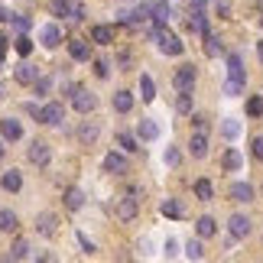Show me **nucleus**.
<instances>
[{
    "mask_svg": "<svg viewBox=\"0 0 263 263\" xmlns=\"http://www.w3.org/2000/svg\"><path fill=\"white\" fill-rule=\"evenodd\" d=\"M153 39L159 43V52H166V55H182V39L176 36V33H169V29H163L156 23V29H153Z\"/></svg>",
    "mask_w": 263,
    "mask_h": 263,
    "instance_id": "obj_1",
    "label": "nucleus"
},
{
    "mask_svg": "<svg viewBox=\"0 0 263 263\" xmlns=\"http://www.w3.org/2000/svg\"><path fill=\"white\" fill-rule=\"evenodd\" d=\"M72 107L78 110V114H91V110L98 107V98L91 95L88 88H75L72 91Z\"/></svg>",
    "mask_w": 263,
    "mask_h": 263,
    "instance_id": "obj_2",
    "label": "nucleus"
},
{
    "mask_svg": "<svg viewBox=\"0 0 263 263\" xmlns=\"http://www.w3.org/2000/svg\"><path fill=\"white\" fill-rule=\"evenodd\" d=\"M36 117H39V124H46V127H59V124H62V117H65V107L52 101V104L39 107V114H36Z\"/></svg>",
    "mask_w": 263,
    "mask_h": 263,
    "instance_id": "obj_3",
    "label": "nucleus"
},
{
    "mask_svg": "<svg viewBox=\"0 0 263 263\" xmlns=\"http://www.w3.org/2000/svg\"><path fill=\"white\" fill-rule=\"evenodd\" d=\"M195 78H198L195 65H182L179 72L173 75V88L176 91H192V88H195Z\"/></svg>",
    "mask_w": 263,
    "mask_h": 263,
    "instance_id": "obj_4",
    "label": "nucleus"
},
{
    "mask_svg": "<svg viewBox=\"0 0 263 263\" xmlns=\"http://www.w3.org/2000/svg\"><path fill=\"white\" fill-rule=\"evenodd\" d=\"M26 156H29L33 166H46L49 159H52V149H49V143H43V140H33L29 149H26Z\"/></svg>",
    "mask_w": 263,
    "mask_h": 263,
    "instance_id": "obj_5",
    "label": "nucleus"
},
{
    "mask_svg": "<svg viewBox=\"0 0 263 263\" xmlns=\"http://www.w3.org/2000/svg\"><path fill=\"white\" fill-rule=\"evenodd\" d=\"M117 218L120 221H134L137 218V211H140V198L137 195H124V198H117Z\"/></svg>",
    "mask_w": 263,
    "mask_h": 263,
    "instance_id": "obj_6",
    "label": "nucleus"
},
{
    "mask_svg": "<svg viewBox=\"0 0 263 263\" xmlns=\"http://www.w3.org/2000/svg\"><path fill=\"white\" fill-rule=\"evenodd\" d=\"M228 231H231V237H234V240H244L250 234V218L247 215H231Z\"/></svg>",
    "mask_w": 263,
    "mask_h": 263,
    "instance_id": "obj_7",
    "label": "nucleus"
},
{
    "mask_svg": "<svg viewBox=\"0 0 263 263\" xmlns=\"http://www.w3.org/2000/svg\"><path fill=\"white\" fill-rule=\"evenodd\" d=\"M13 78H16L20 85H36V82H39V68L29 65V62H20V65L13 68Z\"/></svg>",
    "mask_w": 263,
    "mask_h": 263,
    "instance_id": "obj_8",
    "label": "nucleus"
},
{
    "mask_svg": "<svg viewBox=\"0 0 263 263\" xmlns=\"http://www.w3.org/2000/svg\"><path fill=\"white\" fill-rule=\"evenodd\" d=\"M0 134H4V140L16 143V140L23 137V124H20L16 117H4V120H0Z\"/></svg>",
    "mask_w": 263,
    "mask_h": 263,
    "instance_id": "obj_9",
    "label": "nucleus"
},
{
    "mask_svg": "<svg viewBox=\"0 0 263 263\" xmlns=\"http://www.w3.org/2000/svg\"><path fill=\"white\" fill-rule=\"evenodd\" d=\"M189 153L195 156V159H205V156H208V137H205V130H195V134H192Z\"/></svg>",
    "mask_w": 263,
    "mask_h": 263,
    "instance_id": "obj_10",
    "label": "nucleus"
},
{
    "mask_svg": "<svg viewBox=\"0 0 263 263\" xmlns=\"http://www.w3.org/2000/svg\"><path fill=\"white\" fill-rule=\"evenodd\" d=\"M39 43H43L46 49H55L59 43H62V29H59L55 23H49V26H43V29H39Z\"/></svg>",
    "mask_w": 263,
    "mask_h": 263,
    "instance_id": "obj_11",
    "label": "nucleus"
},
{
    "mask_svg": "<svg viewBox=\"0 0 263 263\" xmlns=\"http://www.w3.org/2000/svg\"><path fill=\"white\" fill-rule=\"evenodd\" d=\"M36 231H39L43 237H55V231H59V218H55V215H49V211H46V215H39V218H36Z\"/></svg>",
    "mask_w": 263,
    "mask_h": 263,
    "instance_id": "obj_12",
    "label": "nucleus"
},
{
    "mask_svg": "<svg viewBox=\"0 0 263 263\" xmlns=\"http://www.w3.org/2000/svg\"><path fill=\"white\" fill-rule=\"evenodd\" d=\"M98 134H101V127L95 124V120H82V127H78V143L91 146V143L98 140Z\"/></svg>",
    "mask_w": 263,
    "mask_h": 263,
    "instance_id": "obj_13",
    "label": "nucleus"
},
{
    "mask_svg": "<svg viewBox=\"0 0 263 263\" xmlns=\"http://www.w3.org/2000/svg\"><path fill=\"white\" fill-rule=\"evenodd\" d=\"M228 78H237V82H247V72H244V59L237 52L228 55Z\"/></svg>",
    "mask_w": 263,
    "mask_h": 263,
    "instance_id": "obj_14",
    "label": "nucleus"
},
{
    "mask_svg": "<svg viewBox=\"0 0 263 263\" xmlns=\"http://www.w3.org/2000/svg\"><path fill=\"white\" fill-rule=\"evenodd\" d=\"M137 137H140V140H156V137H159V124H156L153 117H143V120L137 124Z\"/></svg>",
    "mask_w": 263,
    "mask_h": 263,
    "instance_id": "obj_15",
    "label": "nucleus"
},
{
    "mask_svg": "<svg viewBox=\"0 0 263 263\" xmlns=\"http://www.w3.org/2000/svg\"><path fill=\"white\" fill-rule=\"evenodd\" d=\"M68 52H72L75 62H88V59H91V46L85 43V39H72V43H68Z\"/></svg>",
    "mask_w": 263,
    "mask_h": 263,
    "instance_id": "obj_16",
    "label": "nucleus"
},
{
    "mask_svg": "<svg viewBox=\"0 0 263 263\" xmlns=\"http://www.w3.org/2000/svg\"><path fill=\"white\" fill-rule=\"evenodd\" d=\"M127 156H120V153H107L104 156V173H127Z\"/></svg>",
    "mask_w": 263,
    "mask_h": 263,
    "instance_id": "obj_17",
    "label": "nucleus"
},
{
    "mask_svg": "<svg viewBox=\"0 0 263 263\" xmlns=\"http://www.w3.org/2000/svg\"><path fill=\"white\" fill-rule=\"evenodd\" d=\"M91 43L110 46V43H114V26H91Z\"/></svg>",
    "mask_w": 263,
    "mask_h": 263,
    "instance_id": "obj_18",
    "label": "nucleus"
},
{
    "mask_svg": "<svg viewBox=\"0 0 263 263\" xmlns=\"http://www.w3.org/2000/svg\"><path fill=\"white\" fill-rule=\"evenodd\" d=\"M228 195L234 201H254V185H247V182H234Z\"/></svg>",
    "mask_w": 263,
    "mask_h": 263,
    "instance_id": "obj_19",
    "label": "nucleus"
},
{
    "mask_svg": "<svg viewBox=\"0 0 263 263\" xmlns=\"http://www.w3.org/2000/svg\"><path fill=\"white\" fill-rule=\"evenodd\" d=\"M82 205H85V192H82V189H75V185H72V189H65V208H68V211H78Z\"/></svg>",
    "mask_w": 263,
    "mask_h": 263,
    "instance_id": "obj_20",
    "label": "nucleus"
},
{
    "mask_svg": "<svg viewBox=\"0 0 263 263\" xmlns=\"http://www.w3.org/2000/svg\"><path fill=\"white\" fill-rule=\"evenodd\" d=\"M173 16H176V13H173V7H169L166 0H159V4L153 7V20H156L159 26H166V23H169V20H173Z\"/></svg>",
    "mask_w": 263,
    "mask_h": 263,
    "instance_id": "obj_21",
    "label": "nucleus"
},
{
    "mask_svg": "<svg viewBox=\"0 0 263 263\" xmlns=\"http://www.w3.org/2000/svg\"><path fill=\"white\" fill-rule=\"evenodd\" d=\"M0 185H4L7 192H20V189H23V176H20L16 169H10V173H4V179H0Z\"/></svg>",
    "mask_w": 263,
    "mask_h": 263,
    "instance_id": "obj_22",
    "label": "nucleus"
},
{
    "mask_svg": "<svg viewBox=\"0 0 263 263\" xmlns=\"http://www.w3.org/2000/svg\"><path fill=\"white\" fill-rule=\"evenodd\" d=\"M221 166H224L228 173H237V169L244 166V159H240V153H237V149H228V153L221 156Z\"/></svg>",
    "mask_w": 263,
    "mask_h": 263,
    "instance_id": "obj_23",
    "label": "nucleus"
},
{
    "mask_svg": "<svg viewBox=\"0 0 263 263\" xmlns=\"http://www.w3.org/2000/svg\"><path fill=\"white\" fill-rule=\"evenodd\" d=\"M130 107H134V95H130V91H117L114 95V110L117 114H127Z\"/></svg>",
    "mask_w": 263,
    "mask_h": 263,
    "instance_id": "obj_24",
    "label": "nucleus"
},
{
    "mask_svg": "<svg viewBox=\"0 0 263 263\" xmlns=\"http://www.w3.org/2000/svg\"><path fill=\"white\" fill-rule=\"evenodd\" d=\"M195 231H198V237H215V231H218V224H215V218H198L195 221Z\"/></svg>",
    "mask_w": 263,
    "mask_h": 263,
    "instance_id": "obj_25",
    "label": "nucleus"
},
{
    "mask_svg": "<svg viewBox=\"0 0 263 263\" xmlns=\"http://www.w3.org/2000/svg\"><path fill=\"white\" fill-rule=\"evenodd\" d=\"M221 52H224V46H221V39L208 33V36H205V55H208V59H218Z\"/></svg>",
    "mask_w": 263,
    "mask_h": 263,
    "instance_id": "obj_26",
    "label": "nucleus"
},
{
    "mask_svg": "<svg viewBox=\"0 0 263 263\" xmlns=\"http://www.w3.org/2000/svg\"><path fill=\"white\" fill-rule=\"evenodd\" d=\"M159 211H163L166 218H182V201L179 198H166L163 205H159Z\"/></svg>",
    "mask_w": 263,
    "mask_h": 263,
    "instance_id": "obj_27",
    "label": "nucleus"
},
{
    "mask_svg": "<svg viewBox=\"0 0 263 263\" xmlns=\"http://www.w3.org/2000/svg\"><path fill=\"white\" fill-rule=\"evenodd\" d=\"M140 98H143V101H153L156 98V85H153V78H149V75H140Z\"/></svg>",
    "mask_w": 263,
    "mask_h": 263,
    "instance_id": "obj_28",
    "label": "nucleus"
},
{
    "mask_svg": "<svg viewBox=\"0 0 263 263\" xmlns=\"http://www.w3.org/2000/svg\"><path fill=\"white\" fill-rule=\"evenodd\" d=\"M26 257H29V244H26V240H13V247H10L7 260H26Z\"/></svg>",
    "mask_w": 263,
    "mask_h": 263,
    "instance_id": "obj_29",
    "label": "nucleus"
},
{
    "mask_svg": "<svg viewBox=\"0 0 263 263\" xmlns=\"http://www.w3.org/2000/svg\"><path fill=\"white\" fill-rule=\"evenodd\" d=\"M0 231H4V234H13V231H16V215H13V211H0Z\"/></svg>",
    "mask_w": 263,
    "mask_h": 263,
    "instance_id": "obj_30",
    "label": "nucleus"
},
{
    "mask_svg": "<svg viewBox=\"0 0 263 263\" xmlns=\"http://www.w3.org/2000/svg\"><path fill=\"white\" fill-rule=\"evenodd\" d=\"M49 10H52L55 16H72V13H75L68 0H49Z\"/></svg>",
    "mask_w": 263,
    "mask_h": 263,
    "instance_id": "obj_31",
    "label": "nucleus"
},
{
    "mask_svg": "<svg viewBox=\"0 0 263 263\" xmlns=\"http://www.w3.org/2000/svg\"><path fill=\"white\" fill-rule=\"evenodd\" d=\"M176 110H179V114H192V91H179Z\"/></svg>",
    "mask_w": 263,
    "mask_h": 263,
    "instance_id": "obj_32",
    "label": "nucleus"
},
{
    "mask_svg": "<svg viewBox=\"0 0 263 263\" xmlns=\"http://www.w3.org/2000/svg\"><path fill=\"white\" fill-rule=\"evenodd\" d=\"M237 134H240V124L228 117L224 124H221V137H224V140H237Z\"/></svg>",
    "mask_w": 263,
    "mask_h": 263,
    "instance_id": "obj_33",
    "label": "nucleus"
},
{
    "mask_svg": "<svg viewBox=\"0 0 263 263\" xmlns=\"http://www.w3.org/2000/svg\"><path fill=\"white\" fill-rule=\"evenodd\" d=\"M247 114H250V117H263V95L247 98Z\"/></svg>",
    "mask_w": 263,
    "mask_h": 263,
    "instance_id": "obj_34",
    "label": "nucleus"
},
{
    "mask_svg": "<svg viewBox=\"0 0 263 263\" xmlns=\"http://www.w3.org/2000/svg\"><path fill=\"white\" fill-rule=\"evenodd\" d=\"M195 195H198L201 201H208L211 195H215V189H211V182H208V179H198V182H195Z\"/></svg>",
    "mask_w": 263,
    "mask_h": 263,
    "instance_id": "obj_35",
    "label": "nucleus"
},
{
    "mask_svg": "<svg viewBox=\"0 0 263 263\" xmlns=\"http://www.w3.org/2000/svg\"><path fill=\"white\" fill-rule=\"evenodd\" d=\"M185 257H189V260H201V257H205L201 240H189V244H185Z\"/></svg>",
    "mask_w": 263,
    "mask_h": 263,
    "instance_id": "obj_36",
    "label": "nucleus"
},
{
    "mask_svg": "<svg viewBox=\"0 0 263 263\" xmlns=\"http://www.w3.org/2000/svg\"><path fill=\"white\" fill-rule=\"evenodd\" d=\"M240 91H244V82H237V78H228V82H224V95L228 98H237Z\"/></svg>",
    "mask_w": 263,
    "mask_h": 263,
    "instance_id": "obj_37",
    "label": "nucleus"
},
{
    "mask_svg": "<svg viewBox=\"0 0 263 263\" xmlns=\"http://www.w3.org/2000/svg\"><path fill=\"white\" fill-rule=\"evenodd\" d=\"M13 46H16V52H20V55H29V52H33V39H29V36H20Z\"/></svg>",
    "mask_w": 263,
    "mask_h": 263,
    "instance_id": "obj_38",
    "label": "nucleus"
},
{
    "mask_svg": "<svg viewBox=\"0 0 263 263\" xmlns=\"http://www.w3.org/2000/svg\"><path fill=\"white\" fill-rule=\"evenodd\" d=\"M52 91V78L49 75H39V82H36V95H49Z\"/></svg>",
    "mask_w": 263,
    "mask_h": 263,
    "instance_id": "obj_39",
    "label": "nucleus"
},
{
    "mask_svg": "<svg viewBox=\"0 0 263 263\" xmlns=\"http://www.w3.org/2000/svg\"><path fill=\"white\" fill-rule=\"evenodd\" d=\"M117 140H120V146H124V149H127V153H134V149H140V146H137V140H134V137H130V134H120Z\"/></svg>",
    "mask_w": 263,
    "mask_h": 263,
    "instance_id": "obj_40",
    "label": "nucleus"
},
{
    "mask_svg": "<svg viewBox=\"0 0 263 263\" xmlns=\"http://www.w3.org/2000/svg\"><path fill=\"white\" fill-rule=\"evenodd\" d=\"M166 163H169V166H179V163H182V156H179V149H176V146H169V149H166Z\"/></svg>",
    "mask_w": 263,
    "mask_h": 263,
    "instance_id": "obj_41",
    "label": "nucleus"
},
{
    "mask_svg": "<svg viewBox=\"0 0 263 263\" xmlns=\"http://www.w3.org/2000/svg\"><path fill=\"white\" fill-rule=\"evenodd\" d=\"M107 72H110L107 62H104V59H98V62H95V75H98V78H107Z\"/></svg>",
    "mask_w": 263,
    "mask_h": 263,
    "instance_id": "obj_42",
    "label": "nucleus"
},
{
    "mask_svg": "<svg viewBox=\"0 0 263 263\" xmlns=\"http://www.w3.org/2000/svg\"><path fill=\"white\" fill-rule=\"evenodd\" d=\"M78 244H82V250H85V254H95V244H91V240L82 234V231H78Z\"/></svg>",
    "mask_w": 263,
    "mask_h": 263,
    "instance_id": "obj_43",
    "label": "nucleus"
},
{
    "mask_svg": "<svg viewBox=\"0 0 263 263\" xmlns=\"http://www.w3.org/2000/svg\"><path fill=\"white\" fill-rule=\"evenodd\" d=\"M189 7H192V13H205L208 0H189Z\"/></svg>",
    "mask_w": 263,
    "mask_h": 263,
    "instance_id": "obj_44",
    "label": "nucleus"
},
{
    "mask_svg": "<svg viewBox=\"0 0 263 263\" xmlns=\"http://www.w3.org/2000/svg\"><path fill=\"white\" fill-rule=\"evenodd\" d=\"M192 127H195V130H205V127H208V120L201 117V114H195V117H192Z\"/></svg>",
    "mask_w": 263,
    "mask_h": 263,
    "instance_id": "obj_45",
    "label": "nucleus"
},
{
    "mask_svg": "<svg viewBox=\"0 0 263 263\" xmlns=\"http://www.w3.org/2000/svg\"><path fill=\"white\" fill-rule=\"evenodd\" d=\"M176 250H179V244L169 237V240H166V257H176Z\"/></svg>",
    "mask_w": 263,
    "mask_h": 263,
    "instance_id": "obj_46",
    "label": "nucleus"
},
{
    "mask_svg": "<svg viewBox=\"0 0 263 263\" xmlns=\"http://www.w3.org/2000/svg\"><path fill=\"white\" fill-rule=\"evenodd\" d=\"M254 156H257V159H263V137H257V140H254Z\"/></svg>",
    "mask_w": 263,
    "mask_h": 263,
    "instance_id": "obj_47",
    "label": "nucleus"
},
{
    "mask_svg": "<svg viewBox=\"0 0 263 263\" xmlns=\"http://www.w3.org/2000/svg\"><path fill=\"white\" fill-rule=\"evenodd\" d=\"M16 29H20V33H26V29H29V20L26 16H16Z\"/></svg>",
    "mask_w": 263,
    "mask_h": 263,
    "instance_id": "obj_48",
    "label": "nucleus"
},
{
    "mask_svg": "<svg viewBox=\"0 0 263 263\" xmlns=\"http://www.w3.org/2000/svg\"><path fill=\"white\" fill-rule=\"evenodd\" d=\"M7 43H10V39H7L4 33H0V55H4V49H7Z\"/></svg>",
    "mask_w": 263,
    "mask_h": 263,
    "instance_id": "obj_49",
    "label": "nucleus"
},
{
    "mask_svg": "<svg viewBox=\"0 0 263 263\" xmlns=\"http://www.w3.org/2000/svg\"><path fill=\"white\" fill-rule=\"evenodd\" d=\"M4 20H13V16H10V13H7L4 7H0V23H4Z\"/></svg>",
    "mask_w": 263,
    "mask_h": 263,
    "instance_id": "obj_50",
    "label": "nucleus"
},
{
    "mask_svg": "<svg viewBox=\"0 0 263 263\" xmlns=\"http://www.w3.org/2000/svg\"><path fill=\"white\" fill-rule=\"evenodd\" d=\"M257 55H260V62H263V39L257 43Z\"/></svg>",
    "mask_w": 263,
    "mask_h": 263,
    "instance_id": "obj_51",
    "label": "nucleus"
},
{
    "mask_svg": "<svg viewBox=\"0 0 263 263\" xmlns=\"http://www.w3.org/2000/svg\"><path fill=\"white\" fill-rule=\"evenodd\" d=\"M4 153H7V149H4V140H0V159H4Z\"/></svg>",
    "mask_w": 263,
    "mask_h": 263,
    "instance_id": "obj_52",
    "label": "nucleus"
},
{
    "mask_svg": "<svg viewBox=\"0 0 263 263\" xmlns=\"http://www.w3.org/2000/svg\"><path fill=\"white\" fill-rule=\"evenodd\" d=\"M0 98H4V85H0Z\"/></svg>",
    "mask_w": 263,
    "mask_h": 263,
    "instance_id": "obj_53",
    "label": "nucleus"
}]
</instances>
